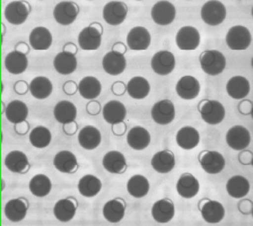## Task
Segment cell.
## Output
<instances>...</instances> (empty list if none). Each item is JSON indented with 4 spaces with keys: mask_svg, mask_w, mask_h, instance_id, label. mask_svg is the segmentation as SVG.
I'll use <instances>...</instances> for the list:
<instances>
[{
    "mask_svg": "<svg viewBox=\"0 0 253 226\" xmlns=\"http://www.w3.org/2000/svg\"><path fill=\"white\" fill-rule=\"evenodd\" d=\"M102 189V182L98 178L87 174L78 182V190L84 197L92 198L98 195Z\"/></svg>",
    "mask_w": 253,
    "mask_h": 226,
    "instance_id": "cell-42",
    "label": "cell"
},
{
    "mask_svg": "<svg viewBox=\"0 0 253 226\" xmlns=\"http://www.w3.org/2000/svg\"><path fill=\"white\" fill-rule=\"evenodd\" d=\"M78 90L81 93L82 97L86 100H94L102 92V85L97 78L93 76L84 77L79 83Z\"/></svg>",
    "mask_w": 253,
    "mask_h": 226,
    "instance_id": "cell-37",
    "label": "cell"
},
{
    "mask_svg": "<svg viewBox=\"0 0 253 226\" xmlns=\"http://www.w3.org/2000/svg\"><path fill=\"white\" fill-rule=\"evenodd\" d=\"M252 37L250 31L242 25L233 26L228 30L226 35V43L232 50L241 51L248 49L251 45Z\"/></svg>",
    "mask_w": 253,
    "mask_h": 226,
    "instance_id": "cell-4",
    "label": "cell"
},
{
    "mask_svg": "<svg viewBox=\"0 0 253 226\" xmlns=\"http://www.w3.org/2000/svg\"><path fill=\"white\" fill-rule=\"evenodd\" d=\"M175 15V7L169 1H158L152 8V18L158 25H169L174 21Z\"/></svg>",
    "mask_w": 253,
    "mask_h": 226,
    "instance_id": "cell-15",
    "label": "cell"
},
{
    "mask_svg": "<svg viewBox=\"0 0 253 226\" xmlns=\"http://www.w3.org/2000/svg\"><path fill=\"white\" fill-rule=\"evenodd\" d=\"M175 68V58L169 51H160L153 55L152 58V69L157 75L165 76L171 74Z\"/></svg>",
    "mask_w": 253,
    "mask_h": 226,
    "instance_id": "cell-13",
    "label": "cell"
},
{
    "mask_svg": "<svg viewBox=\"0 0 253 226\" xmlns=\"http://www.w3.org/2000/svg\"><path fill=\"white\" fill-rule=\"evenodd\" d=\"M51 139H52V136H51L50 130L42 126L35 127L30 134V141L35 148H45L50 145Z\"/></svg>",
    "mask_w": 253,
    "mask_h": 226,
    "instance_id": "cell-45",
    "label": "cell"
},
{
    "mask_svg": "<svg viewBox=\"0 0 253 226\" xmlns=\"http://www.w3.org/2000/svg\"><path fill=\"white\" fill-rule=\"evenodd\" d=\"M77 90H78V86L76 85V83L75 82L68 81L65 83V85H63V92H65L67 95H74L77 92Z\"/></svg>",
    "mask_w": 253,
    "mask_h": 226,
    "instance_id": "cell-47",
    "label": "cell"
},
{
    "mask_svg": "<svg viewBox=\"0 0 253 226\" xmlns=\"http://www.w3.org/2000/svg\"><path fill=\"white\" fill-rule=\"evenodd\" d=\"M175 208L173 201L169 199H161L154 204L152 208V216L157 223H169L174 217Z\"/></svg>",
    "mask_w": 253,
    "mask_h": 226,
    "instance_id": "cell-22",
    "label": "cell"
},
{
    "mask_svg": "<svg viewBox=\"0 0 253 226\" xmlns=\"http://www.w3.org/2000/svg\"><path fill=\"white\" fill-rule=\"evenodd\" d=\"M126 141L130 147L136 150H142L150 144V135L142 127H133L126 136Z\"/></svg>",
    "mask_w": 253,
    "mask_h": 226,
    "instance_id": "cell-31",
    "label": "cell"
},
{
    "mask_svg": "<svg viewBox=\"0 0 253 226\" xmlns=\"http://www.w3.org/2000/svg\"><path fill=\"white\" fill-rule=\"evenodd\" d=\"M103 166L106 171L113 174L124 173L126 169V162L124 154L117 150H112L105 154L103 157Z\"/></svg>",
    "mask_w": 253,
    "mask_h": 226,
    "instance_id": "cell-30",
    "label": "cell"
},
{
    "mask_svg": "<svg viewBox=\"0 0 253 226\" xmlns=\"http://www.w3.org/2000/svg\"><path fill=\"white\" fill-rule=\"evenodd\" d=\"M63 51H66V52H70L73 54H76L77 52V47L73 43H67V45L63 46Z\"/></svg>",
    "mask_w": 253,
    "mask_h": 226,
    "instance_id": "cell-56",
    "label": "cell"
},
{
    "mask_svg": "<svg viewBox=\"0 0 253 226\" xmlns=\"http://www.w3.org/2000/svg\"><path fill=\"white\" fill-rule=\"evenodd\" d=\"M200 135L193 127H183L176 134V142L182 149H193L199 145Z\"/></svg>",
    "mask_w": 253,
    "mask_h": 226,
    "instance_id": "cell-26",
    "label": "cell"
},
{
    "mask_svg": "<svg viewBox=\"0 0 253 226\" xmlns=\"http://www.w3.org/2000/svg\"><path fill=\"white\" fill-rule=\"evenodd\" d=\"M226 8L224 3L217 0L207 1L201 8V18L208 25H219L226 18Z\"/></svg>",
    "mask_w": 253,
    "mask_h": 226,
    "instance_id": "cell-3",
    "label": "cell"
},
{
    "mask_svg": "<svg viewBox=\"0 0 253 226\" xmlns=\"http://www.w3.org/2000/svg\"><path fill=\"white\" fill-rule=\"evenodd\" d=\"M30 45L34 50H47L52 45V34L45 27H35L30 34Z\"/></svg>",
    "mask_w": 253,
    "mask_h": 226,
    "instance_id": "cell-27",
    "label": "cell"
},
{
    "mask_svg": "<svg viewBox=\"0 0 253 226\" xmlns=\"http://www.w3.org/2000/svg\"><path fill=\"white\" fill-rule=\"evenodd\" d=\"M240 162L242 164H251L252 163V154L251 152H248V150H244L240 154Z\"/></svg>",
    "mask_w": 253,
    "mask_h": 226,
    "instance_id": "cell-52",
    "label": "cell"
},
{
    "mask_svg": "<svg viewBox=\"0 0 253 226\" xmlns=\"http://www.w3.org/2000/svg\"><path fill=\"white\" fill-rule=\"evenodd\" d=\"M226 142L232 149L244 150L251 142L250 132L243 126L233 127L226 134Z\"/></svg>",
    "mask_w": 253,
    "mask_h": 226,
    "instance_id": "cell-8",
    "label": "cell"
},
{
    "mask_svg": "<svg viewBox=\"0 0 253 226\" xmlns=\"http://www.w3.org/2000/svg\"><path fill=\"white\" fill-rule=\"evenodd\" d=\"M52 83L49 78L44 76H39L34 78L30 84V92L35 98L39 100H43V98H47L52 93Z\"/></svg>",
    "mask_w": 253,
    "mask_h": 226,
    "instance_id": "cell-41",
    "label": "cell"
},
{
    "mask_svg": "<svg viewBox=\"0 0 253 226\" xmlns=\"http://www.w3.org/2000/svg\"><path fill=\"white\" fill-rule=\"evenodd\" d=\"M54 168L62 173H75L78 169V162L75 154L68 150L59 152L53 158Z\"/></svg>",
    "mask_w": 253,
    "mask_h": 226,
    "instance_id": "cell-28",
    "label": "cell"
},
{
    "mask_svg": "<svg viewBox=\"0 0 253 226\" xmlns=\"http://www.w3.org/2000/svg\"><path fill=\"white\" fill-rule=\"evenodd\" d=\"M126 85L124 84L122 82L114 83L112 86V92L114 95H119V96H120V95H124L126 93Z\"/></svg>",
    "mask_w": 253,
    "mask_h": 226,
    "instance_id": "cell-48",
    "label": "cell"
},
{
    "mask_svg": "<svg viewBox=\"0 0 253 226\" xmlns=\"http://www.w3.org/2000/svg\"><path fill=\"white\" fill-rule=\"evenodd\" d=\"M113 51H116V52H118V53L124 54L126 51V46L124 45V43L119 42L113 45Z\"/></svg>",
    "mask_w": 253,
    "mask_h": 226,
    "instance_id": "cell-55",
    "label": "cell"
},
{
    "mask_svg": "<svg viewBox=\"0 0 253 226\" xmlns=\"http://www.w3.org/2000/svg\"><path fill=\"white\" fill-rule=\"evenodd\" d=\"M126 213V205L122 199H113L108 201L103 207L104 219L110 223H119L124 219Z\"/></svg>",
    "mask_w": 253,
    "mask_h": 226,
    "instance_id": "cell-34",
    "label": "cell"
},
{
    "mask_svg": "<svg viewBox=\"0 0 253 226\" xmlns=\"http://www.w3.org/2000/svg\"><path fill=\"white\" fill-rule=\"evenodd\" d=\"M30 90V85H27L26 82L24 81H19L15 84V92L18 94H25L27 90Z\"/></svg>",
    "mask_w": 253,
    "mask_h": 226,
    "instance_id": "cell-49",
    "label": "cell"
},
{
    "mask_svg": "<svg viewBox=\"0 0 253 226\" xmlns=\"http://www.w3.org/2000/svg\"><path fill=\"white\" fill-rule=\"evenodd\" d=\"M102 136L100 130L93 126H86L78 134L79 145L87 150H92L98 147L101 144Z\"/></svg>",
    "mask_w": 253,
    "mask_h": 226,
    "instance_id": "cell-21",
    "label": "cell"
},
{
    "mask_svg": "<svg viewBox=\"0 0 253 226\" xmlns=\"http://www.w3.org/2000/svg\"><path fill=\"white\" fill-rule=\"evenodd\" d=\"M31 7L24 1H11L5 8V17L13 25H21L29 17Z\"/></svg>",
    "mask_w": 253,
    "mask_h": 226,
    "instance_id": "cell-12",
    "label": "cell"
},
{
    "mask_svg": "<svg viewBox=\"0 0 253 226\" xmlns=\"http://www.w3.org/2000/svg\"><path fill=\"white\" fill-rule=\"evenodd\" d=\"M199 182H198L196 178L190 173L182 174L176 183L177 193H179L181 197L187 198V199L195 197L197 193L199 192Z\"/></svg>",
    "mask_w": 253,
    "mask_h": 226,
    "instance_id": "cell-23",
    "label": "cell"
},
{
    "mask_svg": "<svg viewBox=\"0 0 253 226\" xmlns=\"http://www.w3.org/2000/svg\"><path fill=\"white\" fill-rule=\"evenodd\" d=\"M239 111L242 114H250L252 111V102L251 101H244L239 104Z\"/></svg>",
    "mask_w": 253,
    "mask_h": 226,
    "instance_id": "cell-50",
    "label": "cell"
},
{
    "mask_svg": "<svg viewBox=\"0 0 253 226\" xmlns=\"http://www.w3.org/2000/svg\"><path fill=\"white\" fill-rule=\"evenodd\" d=\"M5 165L9 171L14 173H25L30 169L27 156L19 150H13L8 154L5 158Z\"/></svg>",
    "mask_w": 253,
    "mask_h": 226,
    "instance_id": "cell-32",
    "label": "cell"
},
{
    "mask_svg": "<svg viewBox=\"0 0 253 226\" xmlns=\"http://www.w3.org/2000/svg\"><path fill=\"white\" fill-rule=\"evenodd\" d=\"M63 132H65L67 135H69V136H71V135H74L77 132V124L74 121V122H69V124L63 125Z\"/></svg>",
    "mask_w": 253,
    "mask_h": 226,
    "instance_id": "cell-53",
    "label": "cell"
},
{
    "mask_svg": "<svg viewBox=\"0 0 253 226\" xmlns=\"http://www.w3.org/2000/svg\"><path fill=\"white\" fill-rule=\"evenodd\" d=\"M199 112L203 120L208 125H218L225 118V108L218 101H201Z\"/></svg>",
    "mask_w": 253,
    "mask_h": 226,
    "instance_id": "cell-5",
    "label": "cell"
},
{
    "mask_svg": "<svg viewBox=\"0 0 253 226\" xmlns=\"http://www.w3.org/2000/svg\"><path fill=\"white\" fill-rule=\"evenodd\" d=\"M102 31L101 24L98 23H93L92 25L85 27L78 35L79 46L86 51L98 49L102 43Z\"/></svg>",
    "mask_w": 253,
    "mask_h": 226,
    "instance_id": "cell-2",
    "label": "cell"
},
{
    "mask_svg": "<svg viewBox=\"0 0 253 226\" xmlns=\"http://www.w3.org/2000/svg\"><path fill=\"white\" fill-rule=\"evenodd\" d=\"M150 41H152V38H150L148 30L142 26L133 27L126 37L128 46L134 51L146 50L149 46Z\"/></svg>",
    "mask_w": 253,
    "mask_h": 226,
    "instance_id": "cell-16",
    "label": "cell"
},
{
    "mask_svg": "<svg viewBox=\"0 0 253 226\" xmlns=\"http://www.w3.org/2000/svg\"><path fill=\"white\" fill-rule=\"evenodd\" d=\"M112 132L114 135H118V136H122L126 132V127L125 122H119V124L112 125Z\"/></svg>",
    "mask_w": 253,
    "mask_h": 226,
    "instance_id": "cell-51",
    "label": "cell"
},
{
    "mask_svg": "<svg viewBox=\"0 0 253 226\" xmlns=\"http://www.w3.org/2000/svg\"><path fill=\"white\" fill-rule=\"evenodd\" d=\"M200 66L206 74L217 76L226 68V58L217 50H208L200 55Z\"/></svg>",
    "mask_w": 253,
    "mask_h": 226,
    "instance_id": "cell-1",
    "label": "cell"
},
{
    "mask_svg": "<svg viewBox=\"0 0 253 226\" xmlns=\"http://www.w3.org/2000/svg\"><path fill=\"white\" fill-rule=\"evenodd\" d=\"M128 192L134 198H142L147 195L149 191V182L147 178L140 174L131 177L126 184Z\"/></svg>",
    "mask_w": 253,
    "mask_h": 226,
    "instance_id": "cell-44",
    "label": "cell"
},
{
    "mask_svg": "<svg viewBox=\"0 0 253 226\" xmlns=\"http://www.w3.org/2000/svg\"><path fill=\"white\" fill-rule=\"evenodd\" d=\"M128 7L124 1H110L103 8V18L110 25H120L126 17Z\"/></svg>",
    "mask_w": 253,
    "mask_h": 226,
    "instance_id": "cell-7",
    "label": "cell"
},
{
    "mask_svg": "<svg viewBox=\"0 0 253 226\" xmlns=\"http://www.w3.org/2000/svg\"><path fill=\"white\" fill-rule=\"evenodd\" d=\"M29 60H27L26 54H24L19 51H13L8 53L5 59L6 69L13 75L23 74L27 69Z\"/></svg>",
    "mask_w": 253,
    "mask_h": 226,
    "instance_id": "cell-36",
    "label": "cell"
},
{
    "mask_svg": "<svg viewBox=\"0 0 253 226\" xmlns=\"http://www.w3.org/2000/svg\"><path fill=\"white\" fill-rule=\"evenodd\" d=\"M53 114L55 120L62 125L74 122L77 117V109L74 103L69 101H61L54 106Z\"/></svg>",
    "mask_w": 253,
    "mask_h": 226,
    "instance_id": "cell-35",
    "label": "cell"
},
{
    "mask_svg": "<svg viewBox=\"0 0 253 226\" xmlns=\"http://www.w3.org/2000/svg\"><path fill=\"white\" fill-rule=\"evenodd\" d=\"M176 93L183 100H193L200 92V84L195 77L183 76L176 84Z\"/></svg>",
    "mask_w": 253,
    "mask_h": 226,
    "instance_id": "cell-18",
    "label": "cell"
},
{
    "mask_svg": "<svg viewBox=\"0 0 253 226\" xmlns=\"http://www.w3.org/2000/svg\"><path fill=\"white\" fill-rule=\"evenodd\" d=\"M201 216L209 224H217L221 222L225 216V208L218 201L204 199L199 204Z\"/></svg>",
    "mask_w": 253,
    "mask_h": 226,
    "instance_id": "cell-10",
    "label": "cell"
},
{
    "mask_svg": "<svg viewBox=\"0 0 253 226\" xmlns=\"http://www.w3.org/2000/svg\"><path fill=\"white\" fill-rule=\"evenodd\" d=\"M175 41L177 47L181 50H195L200 45V33L193 26L181 27L176 34Z\"/></svg>",
    "mask_w": 253,
    "mask_h": 226,
    "instance_id": "cell-6",
    "label": "cell"
},
{
    "mask_svg": "<svg viewBox=\"0 0 253 226\" xmlns=\"http://www.w3.org/2000/svg\"><path fill=\"white\" fill-rule=\"evenodd\" d=\"M5 114L8 119V121L13 122L14 125H17L19 122L26 120L29 116V109L27 105L22 101H13L6 106Z\"/></svg>",
    "mask_w": 253,
    "mask_h": 226,
    "instance_id": "cell-39",
    "label": "cell"
},
{
    "mask_svg": "<svg viewBox=\"0 0 253 226\" xmlns=\"http://www.w3.org/2000/svg\"><path fill=\"white\" fill-rule=\"evenodd\" d=\"M27 209H29V201L24 198H17L8 201L5 206V215L10 222L17 223L25 219Z\"/></svg>",
    "mask_w": 253,
    "mask_h": 226,
    "instance_id": "cell-19",
    "label": "cell"
},
{
    "mask_svg": "<svg viewBox=\"0 0 253 226\" xmlns=\"http://www.w3.org/2000/svg\"><path fill=\"white\" fill-rule=\"evenodd\" d=\"M153 120L158 125H169L175 118V108L169 100H163L154 104L152 109Z\"/></svg>",
    "mask_w": 253,
    "mask_h": 226,
    "instance_id": "cell-14",
    "label": "cell"
},
{
    "mask_svg": "<svg viewBox=\"0 0 253 226\" xmlns=\"http://www.w3.org/2000/svg\"><path fill=\"white\" fill-rule=\"evenodd\" d=\"M150 85L148 81L144 77L136 76L131 78L126 84V92L132 98L141 100L145 98L149 94Z\"/></svg>",
    "mask_w": 253,
    "mask_h": 226,
    "instance_id": "cell-40",
    "label": "cell"
},
{
    "mask_svg": "<svg viewBox=\"0 0 253 226\" xmlns=\"http://www.w3.org/2000/svg\"><path fill=\"white\" fill-rule=\"evenodd\" d=\"M226 90L232 98L242 100L250 93V83L243 76H234L227 82Z\"/></svg>",
    "mask_w": 253,
    "mask_h": 226,
    "instance_id": "cell-29",
    "label": "cell"
},
{
    "mask_svg": "<svg viewBox=\"0 0 253 226\" xmlns=\"http://www.w3.org/2000/svg\"><path fill=\"white\" fill-rule=\"evenodd\" d=\"M152 166L158 173L164 174L171 172L175 166V156L171 150H161L153 156Z\"/></svg>",
    "mask_w": 253,
    "mask_h": 226,
    "instance_id": "cell-25",
    "label": "cell"
},
{
    "mask_svg": "<svg viewBox=\"0 0 253 226\" xmlns=\"http://www.w3.org/2000/svg\"><path fill=\"white\" fill-rule=\"evenodd\" d=\"M201 168L209 174H217L225 168V158L218 152L213 150H204L199 155Z\"/></svg>",
    "mask_w": 253,
    "mask_h": 226,
    "instance_id": "cell-9",
    "label": "cell"
},
{
    "mask_svg": "<svg viewBox=\"0 0 253 226\" xmlns=\"http://www.w3.org/2000/svg\"><path fill=\"white\" fill-rule=\"evenodd\" d=\"M16 51H19V52L25 54L26 52H29V46H27L25 43H19V45L16 46Z\"/></svg>",
    "mask_w": 253,
    "mask_h": 226,
    "instance_id": "cell-57",
    "label": "cell"
},
{
    "mask_svg": "<svg viewBox=\"0 0 253 226\" xmlns=\"http://www.w3.org/2000/svg\"><path fill=\"white\" fill-rule=\"evenodd\" d=\"M53 67L59 74L70 75L77 68V59L75 57V54L62 51V52L55 55Z\"/></svg>",
    "mask_w": 253,
    "mask_h": 226,
    "instance_id": "cell-33",
    "label": "cell"
},
{
    "mask_svg": "<svg viewBox=\"0 0 253 226\" xmlns=\"http://www.w3.org/2000/svg\"><path fill=\"white\" fill-rule=\"evenodd\" d=\"M102 65L103 68L109 75L117 76V75L124 73L126 66V61L124 54L118 53L116 51H110L103 58Z\"/></svg>",
    "mask_w": 253,
    "mask_h": 226,
    "instance_id": "cell-17",
    "label": "cell"
},
{
    "mask_svg": "<svg viewBox=\"0 0 253 226\" xmlns=\"http://www.w3.org/2000/svg\"><path fill=\"white\" fill-rule=\"evenodd\" d=\"M52 189L51 180L45 174H37L30 181V191L35 197H45Z\"/></svg>",
    "mask_w": 253,
    "mask_h": 226,
    "instance_id": "cell-43",
    "label": "cell"
},
{
    "mask_svg": "<svg viewBox=\"0 0 253 226\" xmlns=\"http://www.w3.org/2000/svg\"><path fill=\"white\" fill-rule=\"evenodd\" d=\"M79 8L74 1H61L54 7L53 16L57 23L61 25H70L76 21Z\"/></svg>",
    "mask_w": 253,
    "mask_h": 226,
    "instance_id": "cell-11",
    "label": "cell"
},
{
    "mask_svg": "<svg viewBox=\"0 0 253 226\" xmlns=\"http://www.w3.org/2000/svg\"><path fill=\"white\" fill-rule=\"evenodd\" d=\"M77 211V201L74 198H66V199L59 200L57 204L54 205L53 214L55 219L58 221L62 222V223H67L74 219L75 214Z\"/></svg>",
    "mask_w": 253,
    "mask_h": 226,
    "instance_id": "cell-20",
    "label": "cell"
},
{
    "mask_svg": "<svg viewBox=\"0 0 253 226\" xmlns=\"http://www.w3.org/2000/svg\"><path fill=\"white\" fill-rule=\"evenodd\" d=\"M126 116V106L119 101H110L103 108V118L110 125L124 122Z\"/></svg>",
    "mask_w": 253,
    "mask_h": 226,
    "instance_id": "cell-24",
    "label": "cell"
},
{
    "mask_svg": "<svg viewBox=\"0 0 253 226\" xmlns=\"http://www.w3.org/2000/svg\"><path fill=\"white\" fill-rule=\"evenodd\" d=\"M86 110H87V112H88L89 114H92V116H96V114L100 113V111H101V104L96 101H92L87 104Z\"/></svg>",
    "mask_w": 253,
    "mask_h": 226,
    "instance_id": "cell-46",
    "label": "cell"
},
{
    "mask_svg": "<svg viewBox=\"0 0 253 226\" xmlns=\"http://www.w3.org/2000/svg\"><path fill=\"white\" fill-rule=\"evenodd\" d=\"M29 128H30V126H29V124H27L26 121L19 122V124L15 125L16 133L21 134V135H24V134H26L27 132H29Z\"/></svg>",
    "mask_w": 253,
    "mask_h": 226,
    "instance_id": "cell-54",
    "label": "cell"
},
{
    "mask_svg": "<svg viewBox=\"0 0 253 226\" xmlns=\"http://www.w3.org/2000/svg\"><path fill=\"white\" fill-rule=\"evenodd\" d=\"M226 190L229 196L240 199V198L247 196L249 191H250V182L248 181L247 178L242 176L232 177L227 181Z\"/></svg>",
    "mask_w": 253,
    "mask_h": 226,
    "instance_id": "cell-38",
    "label": "cell"
}]
</instances>
